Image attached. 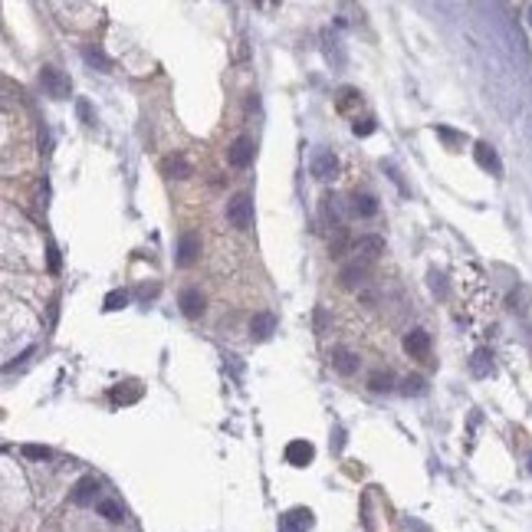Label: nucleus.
<instances>
[{
    "mask_svg": "<svg viewBox=\"0 0 532 532\" xmlns=\"http://www.w3.org/2000/svg\"><path fill=\"white\" fill-rule=\"evenodd\" d=\"M489 368H493V361H489V352H487V348H480L477 355H473V361H470V371H473L477 378H483V375H489Z\"/></svg>",
    "mask_w": 532,
    "mask_h": 532,
    "instance_id": "obj_21",
    "label": "nucleus"
},
{
    "mask_svg": "<svg viewBox=\"0 0 532 532\" xmlns=\"http://www.w3.org/2000/svg\"><path fill=\"white\" fill-rule=\"evenodd\" d=\"M391 371H371V378H368V388L371 391H391L394 384H391Z\"/></svg>",
    "mask_w": 532,
    "mask_h": 532,
    "instance_id": "obj_22",
    "label": "nucleus"
},
{
    "mask_svg": "<svg viewBox=\"0 0 532 532\" xmlns=\"http://www.w3.org/2000/svg\"><path fill=\"white\" fill-rule=\"evenodd\" d=\"M473 154H477V164H480V168H487V171H493V174H500V171H503L500 158H496V152L489 148L487 141H477V148H473Z\"/></svg>",
    "mask_w": 532,
    "mask_h": 532,
    "instance_id": "obj_18",
    "label": "nucleus"
},
{
    "mask_svg": "<svg viewBox=\"0 0 532 532\" xmlns=\"http://www.w3.org/2000/svg\"><path fill=\"white\" fill-rule=\"evenodd\" d=\"M253 217H257V210H253V197L250 194H233L227 201V224L233 230H250L253 227Z\"/></svg>",
    "mask_w": 532,
    "mask_h": 532,
    "instance_id": "obj_1",
    "label": "nucleus"
},
{
    "mask_svg": "<svg viewBox=\"0 0 532 532\" xmlns=\"http://www.w3.org/2000/svg\"><path fill=\"white\" fill-rule=\"evenodd\" d=\"M253 154H257L253 138L250 135H240V138L227 148V161L233 164V168H247V164H253Z\"/></svg>",
    "mask_w": 532,
    "mask_h": 532,
    "instance_id": "obj_5",
    "label": "nucleus"
},
{
    "mask_svg": "<svg viewBox=\"0 0 532 532\" xmlns=\"http://www.w3.org/2000/svg\"><path fill=\"white\" fill-rule=\"evenodd\" d=\"M276 332V315L273 312H257L250 319V338L253 342H266Z\"/></svg>",
    "mask_w": 532,
    "mask_h": 532,
    "instance_id": "obj_11",
    "label": "nucleus"
},
{
    "mask_svg": "<svg viewBox=\"0 0 532 532\" xmlns=\"http://www.w3.org/2000/svg\"><path fill=\"white\" fill-rule=\"evenodd\" d=\"M352 253H355V260H361V263H375L384 253V240L381 237H375V233H368V237H359L355 243H352Z\"/></svg>",
    "mask_w": 532,
    "mask_h": 532,
    "instance_id": "obj_4",
    "label": "nucleus"
},
{
    "mask_svg": "<svg viewBox=\"0 0 532 532\" xmlns=\"http://www.w3.org/2000/svg\"><path fill=\"white\" fill-rule=\"evenodd\" d=\"M201 260V233L197 230H181L178 237V266H194Z\"/></svg>",
    "mask_w": 532,
    "mask_h": 532,
    "instance_id": "obj_3",
    "label": "nucleus"
},
{
    "mask_svg": "<svg viewBox=\"0 0 532 532\" xmlns=\"http://www.w3.org/2000/svg\"><path fill=\"white\" fill-rule=\"evenodd\" d=\"M312 456H315V447L309 440H289L286 444V463H293V467L312 463Z\"/></svg>",
    "mask_w": 532,
    "mask_h": 532,
    "instance_id": "obj_9",
    "label": "nucleus"
},
{
    "mask_svg": "<svg viewBox=\"0 0 532 532\" xmlns=\"http://www.w3.org/2000/svg\"><path fill=\"white\" fill-rule=\"evenodd\" d=\"M368 263H361V260H352V263H345L342 270H338V282L345 286V289H359L361 282L368 280Z\"/></svg>",
    "mask_w": 532,
    "mask_h": 532,
    "instance_id": "obj_8",
    "label": "nucleus"
},
{
    "mask_svg": "<svg viewBox=\"0 0 532 532\" xmlns=\"http://www.w3.org/2000/svg\"><path fill=\"white\" fill-rule=\"evenodd\" d=\"M125 305H129V293H125V289H112V293L106 296L102 309H106V312H115V309H125Z\"/></svg>",
    "mask_w": 532,
    "mask_h": 532,
    "instance_id": "obj_23",
    "label": "nucleus"
},
{
    "mask_svg": "<svg viewBox=\"0 0 532 532\" xmlns=\"http://www.w3.org/2000/svg\"><path fill=\"white\" fill-rule=\"evenodd\" d=\"M315 332H319V336L326 332V309H319V312H315Z\"/></svg>",
    "mask_w": 532,
    "mask_h": 532,
    "instance_id": "obj_30",
    "label": "nucleus"
},
{
    "mask_svg": "<svg viewBox=\"0 0 532 532\" xmlns=\"http://www.w3.org/2000/svg\"><path fill=\"white\" fill-rule=\"evenodd\" d=\"M69 496H73V503H76V506H89V503H96L99 480L96 477H82L76 487H73V493H69Z\"/></svg>",
    "mask_w": 532,
    "mask_h": 532,
    "instance_id": "obj_13",
    "label": "nucleus"
},
{
    "mask_svg": "<svg viewBox=\"0 0 532 532\" xmlns=\"http://www.w3.org/2000/svg\"><path fill=\"white\" fill-rule=\"evenodd\" d=\"M352 214H359V217H375L378 214V197L375 194H365V191H355L352 194Z\"/></svg>",
    "mask_w": 532,
    "mask_h": 532,
    "instance_id": "obj_17",
    "label": "nucleus"
},
{
    "mask_svg": "<svg viewBox=\"0 0 532 532\" xmlns=\"http://www.w3.org/2000/svg\"><path fill=\"white\" fill-rule=\"evenodd\" d=\"M437 135L444 141H450V145H460V141H463V135H456V131H450V129H437Z\"/></svg>",
    "mask_w": 532,
    "mask_h": 532,
    "instance_id": "obj_28",
    "label": "nucleus"
},
{
    "mask_svg": "<svg viewBox=\"0 0 532 532\" xmlns=\"http://www.w3.org/2000/svg\"><path fill=\"white\" fill-rule=\"evenodd\" d=\"M312 178H319V181H329V178H336V171H338V158H336V152L332 148H322V152H315L312 154Z\"/></svg>",
    "mask_w": 532,
    "mask_h": 532,
    "instance_id": "obj_7",
    "label": "nucleus"
},
{
    "mask_svg": "<svg viewBox=\"0 0 532 532\" xmlns=\"http://www.w3.org/2000/svg\"><path fill=\"white\" fill-rule=\"evenodd\" d=\"M138 398H141L138 381H125V384H119V388H112V401L115 404H131V401H138Z\"/></svg>",
    "mask_w": 532,
    "mask_h": 532,
    "instance_id": "obj_19",
    "label": "nucleus"
},
{
    "mask_svg": "<svg viewBox=\"0 0 532 532\" xmlns=\"http://www.w3.org/2000/svg\"><path fill=\"white\" fill-rule=\"evenodd\" d=\"M96 510H99V516H106L109 522H122V519H125L122 506H119V503H112V500H99V503H96Z\"/></svg>",
    "mask_w": 532,
    "mask_h": 532,
    "instance_id": "obj_20",
    "label": "nucleus"
},
{
    "mask_svg": "<svg viewBox=\"0 0 532 532\" xmlns=\"http://www.w3.org/2000/svg\"><path fill=\"white\" fill-rule=\"evenodd\" d=\"M23 454L33 456V460H46L53 450H50V447H40V444H27V447H23Z\"/></svg>",
    "mask_w": 532,
    "mask_h": 532,
    "instance_id": "obj_27",
    "label": "nucleus"
},
{
    "mask_svg": "<svg viewBox=\"0 0 532 532\" xmlns=\"http://www.w3.org/2000/svg\"><path fill=\"white\" fill-rule=\"evenodd\" d=\"M319 210H322V220H326L329 227L342 230V207H338V197L336 194H322V204H319Z\"/></svg>",
    "mask_w": 532,
    "mask_h": 532,
    "instance_id": "obj_15",
    "label": "nucleus"
},
{
    "mask_svg": "<svg viewBox=\"0 0 532 532\" xmlns=\"http://www.w3.org/2000/svg\"><path fill=\"white\" fill-rule=\"evenodd\" d=\"M178 305H181V312H185L187 319L204 315V296H201V289H194V286H187L185 293L178 296Z\"/></svg>",
    "mask_w": 532,
    "mask_h": 532,
    "instance_id": "obj_12",
    "label": "nucleus"
},
{
    "mask_svg": "<svg viewBox=\"0 0 532 532\" xmlns=\"http://www.w3.org/2000/svg\"><path fill=\"white\" fill-rule=\"evenodd\" d=\"M309 529H312V512L305 506H296V510L280 516V532H309Z\"/></svg>",
    "mask_w": 532,
    "mask_h": 532,
    "instance_id": "obj_6",
    "label": "nucleus"
},
{
    "mask_svg": "<svg viewBox=\"0 0 532 532\" xmlns=\"http://www.w3.org/2000/svg\"><path fill=\"white\" fill-rule=\"evenodd\" d=\"M79 115L86 119V125H92V122H96V119H92V115H89V106H86V102H79Z\"/></svg>",
    "mask_w": 532,
    "mask_h": 532,
    "instance_id": "obj_31",
    "label": "nucleus"
},
{
    "mask_svg": "<svg viewBox=\"0 0 532 532\" xmlns=\"http://www.w3.org/2000/svg\"><path fill=\"white\" fill-rule=\"evenodd\" d=\"M529 13H532V10H529ZM529 23H532V17H529Z\"/></svg>",
    "mask_w": 532,
    "mask_h": 532,
    "instance_id": "obj_35",
    "label": "nucleus"
},
{
    "mask_svg": "<svg viewBox=\"0 0 532 532\" xmlns=\"http://www.w3.org/2000/svg\"><path fill=\"white\" fill-rule=\"evenodd\" d=\"M40 82H43L46 96H53V99H69L73 96V82H69V76H66L63 69H56V66H43V69H40Z\"/></svg>",
    "mask_w": 532,
    "mask_h": 532,
    "instance_id": "obj_2",
    "label": "nucleus"
},
{
    "mask_svg": "<svg viewBox=\"0 0 532 532\" xmlns=\"http://www.w3.org/2000/svg\"><path fill=\"white\" fill-rule=\"evenodd\" d=\"M158 293V286H141V299H148V296Z\"/></svg>",
    "mask_w": 532,
    "mask_h": 532,
    "instance_id": "obj_33",
    "label": "nucleus"
},
{
    "mask_svg": "<svg viewBox=\"0 0 532 532\" xmlns=\"http://www.w3.org/2000/svg\"><path fill=\"white\" fill-rule=\"evenodd\" d=\"M161 171L168 174V178H191L194 168H191V161H187L185 154H171V158L161 161Z\"/></svg>",
    "mask_w": 532,
    "mask_h": 532,
    "instance_id": "obj_16",
    "label": "nucleus"
},
{
    "mask_svg": "<svg viewBox=\"0 0 532 532\" xmlns=\"http://www.w3.org/2000/svg\"><path fill=\"white\" fill-rule=\"evenodd\" d=\"M401 391L411 398V394H424L427 388H424V378H421V375H408V378L401 381Z\"/></svg>",
    "mask_w": 532,
    "mask_h": 532,
    "instance_id": "obj_25",
    "label": "nucleus"
},
{
    "mask_svg": "<svg viewBox=\"0 0 532 532\" xmlns=\"http://www.w3.org/2000/svg\"><path fill=\"white\" fill-rule=\"evenodd\" d=\"M404 352H408L411 359H424V355L431 352V336H427L424 329H411V332L404 336Z\"/></svg>",
    "mask_w": 532,
    "mask_h": 532,
    "instance_id": "obj_10",
    "label": "nucleus"
},
{
    "mask_svg": "<svg viewBox=\"0 0 532 532\" xmlns=\"http://www.w3.org/2000/svg\"><path fill=\"white\" fill-rule=\"evenodd\" d=\"M371 131H375V122H361V125H359V122H355V135H371Z\"/></svg>",
    "mask_w": 532,
    "mask_h": 532,
    "instance_id": "obj_29",
    "label": "nucleus"
},
{
    "mask_svg": "<svg viewBox=\"0 0 532 532\" xmlns=\"http://www.w3.org/2000/svg\"><path fill=\"white\" fill-rule=\"evenodd\" d=\"M361 99H359V92H355V89H342V92H338V109L342 112H348L352 109V106H359Z\"/></svg>",
    "mask_w": 532,
    "mask_h": 532,
    "instance_id": "obj_26",
    "label": "nucleus"
},
{
    "mask_svg": "<svg viewBox=\"0 0 532 532\" xmlns=\"http://www.w3.org/2000/svg\"><path fill=\"white\" fill-rule=\"evenodd\" d=\"M332 368H336L338 375H355V371H359V355H355L352 348H336V352H332Z\"/></svg>",
    "mask_w": 532,
    "mask_h": 532,
    "instance_id": "obj_14",
    "label": "nucleus"
},
{
    "mask_svg": "<svg viewBox=\"0 0 532 532\" xmlns=\"http://www.w3.org/2000/svg\"><path fill=\"white\" fill-rule=\"evenodd\" d=\"M86 63H92V66H99V69H102V73H109L112 69V59L106 53H102V50H86Z\"/></svg>",
    "mask_w": 532,
    "mask_h": 532,
    "instance_id": "obj_24",
    "label": "nucleus"
},
{
    "mask_svg": "<svg viewBox=\"0 0 532 532\" xmlns=\"http://www.w3.org/2000/svg\"><path fill=\"white\" fill-rule=\"evenodd\" d=\"M529 467H532V456H529Z\"/></svg>",
    "mask_w": 532,
    "mask_h": 532,
    "instance_id": "obj_34",
    "label": "nucleus"
},
{
    "mask_svg": "<svg viewBox=\"0 0 532 532\" xmlns=\"http://www.w3.org/2000/svg\"><path fill=\"white\" fill-rule=\"evenodd\" d=\"M50 270H59V257H56V247H50Z\"/></svg>",
    "mask_w": 532,
    "mask_h": 532,
    "instance_id": "obj_32",
    "label": "nucleus"
}]
</instances>
